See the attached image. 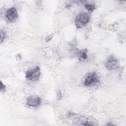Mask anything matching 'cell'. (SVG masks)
<instances>
[{"label": "cell", "instance_id": "obj_8", "mask_svg": "<svg viewBox=\"0 0 126 126\" xmlns=\"http://www.w3.org/2000/svg\"><path fill=\"white\" fill-rule=\"evenodd\" d=\"M87 52L88 51L87 49H83L79 51L77 53L78 59L81 61H83L87 59L88 58Z\"/></svg>", "mask_w": 126, "mask_h": 126}, {"label": "cell", "instance_id": "obj_5", "mask_svg": "<svg viewBox=\"0 0 126 126\" xmlns=\"http://www.w3.org/2000/svg\"><path fill=\"white\" fill-rule=\"evenodd\" d=\"M105 66L108 70H114L119 67V63L117 59L113 56H109L105 62Z\"/></svg>", "mask_w": 126, "mask_h": 126}, {"label": "cell", "instance_id": "obj_11", "mask_svg": "<svg viewBox=\"0 0 126 126\" xmlns=\"http://www.w3.org/2000/svg\"><path fill=\"white\" fill-rule=\"evenodd\" d=\"M0 91L1 92H2V91H4L5 89V88H6L5 86L3 84L2 82H0Z\"/></svg>", "mask_w": 126, "mask_h": 126}, {"label": "cell", "instance_id": "obj_6", "mask_svg": "<svg viewBox=\"0 0 126 126\" xmlns=\"http://www.w3.org/2000/svg\"><path fill=\"white\" fill-rule=\"evenodd\" d=\"M41 102V98L40 97L38 96L32 95L29 96L27 98V105L30 107H38L40 105Z\"/></svg>", "mask_w": 126, "mask_h": 126}, {"label": "cell", "instance_id": "obj_1", "mask_svg": "<svg viewBox=\"0 0 126 126\" xmlns=\"http://www.w3.org/2000/svg\"><path fill=\"white\" fill-rule=\"evenodd\" d=\"M68 116L75 125L83 126H94L97 125V122L93 118H88L84 116L69 113Z\"/></svg>", "mask_w": 126, "mask_h": 126}, {"label": "cell", "instance_id": "obj_4", "mask_svg": "<svg viewBox=\"0 0 126 126\" xmlns=\"http://www.w3.org/2000/svg\"><path fill=\"white\" fill-rule=\"evenodd\" d=\"M40 76V68L38 66H36L30 69L26 72V78L30 81H37Z\"/></svg>", "mask_w": 126, "mask_h": 126}, {"label": "cell", "instance_id": "obj_3", "mask_svg": "<svg viewBox=\"0 0 126 126\" xmlns=\"http://www.w3.org/2000/svg\"><path fill=\"white\" fill-rule=\"evenodd\" d=\"M100 82L99 77L95 72L89 73L85 78L84 85L86 87H91L95 86Z\"/></svg>", "mask_w": 126, "mask_h": 126}, {"label": "cell", "instance_id": "obj_7", "mask_svg": "<svg viewBox=\"0 0 126 126\" xmlns=\"http://www.w3.org/2000/svg\"><path fill=\"white\" fill-rule=\"evenodd\" d=\"M5 17L9 22L15 21L18 17V13L16 8L12 7L7 9L5 12Z\"/></svg>", "mask_w": 126, "mask_h": 126}, {"label": "cell", "instance_id": "obj_10", "mask_svg": "<svg viewBox=\"0 0 126 126\" xmlns=\"http://www.w3.org/2000/svg\"><path fill=\"white\" fill-rule=\"evenodd\" d=\"M6 36L5 32L2 29L0 30V42L2 43L3 41L4 40L5 37Z\"/></svg>", "mask_w": 126, "mask_h": 126}, {"label": "cell", "instance_id": "obj_2", "mask_svg": "<svg viewBox=\"0 0 126 126\" xmlns=\"http://www.w3.org/2000/svg\"><path fill=\"white\" fill-rule=\"evenodd\" d=\"M90 16L86 12H81L76 17L75 25L77 28H81L85 26L90 21Z\"/></svg>", "mask_w": 126, "mask_h": 126}, {"label": "cell", "instance_id": "obj_9", "mask_svg": "<svg viewBox=\"0 0 126 126\" xmlns=\"http://www.w3.org/2000/svg\"><path fill=\"white\" fill-rule=\"evenodd\" d=\"M85 7L86 9L90 12H93L95 9V5L94 3H89L86 1V3H85Z\"/></svg>", "mask_w": 126, "mask_h": 126}]
</instances>
